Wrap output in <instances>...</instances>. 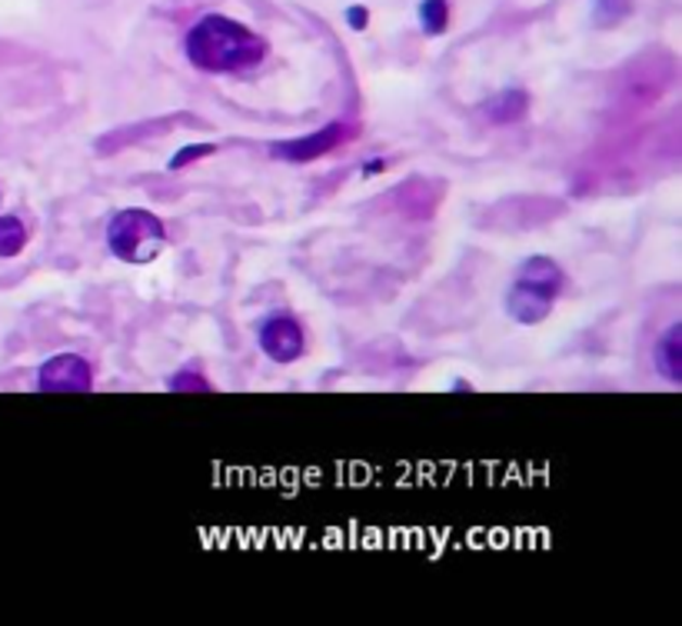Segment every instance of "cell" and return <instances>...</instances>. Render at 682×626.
I'll use <instances>...</instances> for the list:
<instances>
[{
    "instance_id": "obj_4",
    "label": "cell",
    "mask_w": 682,
    "mask_h": 626,
    "mask_svg": "<svg viewBox=\"0 0 682 626\" xmlns=\"http://www.w3.org/2000/svg\"><path fill=\"white\" fill-rule=\"evenodd\" d=\"M356 134H359L356 124L333 121V124H327V127H320V130H313V134H303V137L274 143V147H270V156H277V161H287V164H310V161H320V156L333 153L337 147L350 143Z\"/></svg>"
},
{
    "instance_id": "obj_2",
    "label": "cell",
    "mask_w": 682,
    "mask_h": 626,
    "mask_svg": "<svg viewBox=\"0 0 682 626\" xmlns=\"http://www.w3.org/2000/svg\"><path fill=\"white\" fill-rule=\"evenodd\" d=\"M563 290H566V271L556 264L553 256L533 253L519 264V271H516V277H513V284L503 297V306H506L513 324L536 327L553 313Z\"/></svg>"
},
{
    "instance_id": "obj_10",
    "label": "cell",
    "mask_w": 682,
    "mask_h": 626,
    "mask_svg": "<svg viewBox=\"0 0 682 626\" xmlns=\"http://www.w3.org/2000/svg\"><path fill=\"white\" fill-rule=\"evenodd\" d=\"M27 247V227L21 217L14 214H4L0 217V256H17L21 250Z\"/></svg>"
},
{
    "instance_id": "obj_7",
    "label": "cell",
    "mask_w": 682,
    "mask_h": 626,
    "mask_svg": "<svg viewBox=\"0 0 682 626\" xmlns=\"http://www.w3.org/2000/svg\"><path fill=\"white\" fill-rule=\"evenodd\" d=\"M480 114L487 124L493 127H509V124H519L522 117L530 114V93L522 87H506L493 97H487L480 103Z\"/></svg>"
},
{
    "instance_id": "obj_9",
    "label": "cell",
    "mask_w": 682,
    "mask_h": 626,
    "mask_svg": "<svg viewBox=\"0 0 682 626\" xmlns=\"http://www.w3.org/2000/svg\"><path fill=\"white\" fill-rule=\"evenodd\" d=\"M416 17H419V27H424L427 37H443L450 27V0H424Z\"/></svg>"
},
{
    "instance_id": "obj_14",
    "label": "cell",
    "mask_w": 682,
    "mask_h": 626,
    "mask_svg": "<svg viewBox=\"0 0 682 626\" xmlns=\"http://www.w3.org/2000/svg\"><path fill=\"white\" fill-rule=\"evenodd\" d=\"M346 24H350V30H366L370 27V11L366 8H359V4H353V8H346Z\"/></svg>"
},
{
    "instance_id": "obj_11",
    "label": "cell",
    "mask_w": 682,
    "mask_h": 626,
    "mask_svg": "<svg viewBox=\"0 0 682 626\" xmlns=\"http://www.w3.org/2000/svg\"><path fill=\"white\" fill-rule=\"evenodd\" d=\"M633 14V0H593V24L609 30Z\"/></svg>"
},
{
    "instance_id": "obj_8",
    "label": "cell",
    "mask_w": 682,
    "mask_h": 626,
    "mask_svg": "<svg viewBox=\"0 0 682 626\" xmlns=\"http://www.w3.org/2000/svg\"><path fill=\"white\" fill-rule=\"evenodd\" d=\"M653 363H656V374L666 384H672V387L682 384V324H669L659 334V340L653 347Z\"/></svg>"
},
{
    "instance_id": "obj_1",
    "label": "cell",
    "mask_w": 682,
    "mask_h": 626,
    "mask_svg": "<svg viewBox=\"0 0 682 626\" xmlns=\"http://www.w3.org/2000/svg\"><path fill=\"white\" fill-rule=\"evenodd\" d=\"M184 50L187 61L203 74H240L264 64L270 43L233 17L206 14L187 30Z\"/></svg>"
},
{
    "instance_id": "obj_15",
    "label": "cell",
    "mask_w": 682,
    "mask_h": 626,
    "mask_svg": "<svg viewBox=\"0 0 682 626\" xmlns=\"http://www.w3.org/2000/svg\"><path fill=\"white\" fill-rule=\"evenodd\" d=\"M387 167H390L387 156H370V161H363L359 174H363V177H377V174H383Z\"/></svg>"
},
{
    "instance_id": "obj_12",
    "label": "cell",
    "mask_w": 682,
    "mask_h": 626,
    "mask_svg": "<svg viewBox=\"0 0 682 626\" xmlns=\"http://www.w3.org/2000/svg\"><path fill=\"white\" fill-rule=\"evenodd\" d=\"M167 390H174V393H210L214 384H210V377L200 367H184V371L167 377Z\"/></svg>"
},
{
    "instance_id": "obj_5",
    "label": "cell",
    "mask_w": 682,
    "mask_h": 626,
    "mask_svg": "<svg viewBox=\"0 0 682 626\" xmlns=\"http://www.w3.org/2000/svg\"><path fill=\"white\" fill-rule=\"evenodd\" d=\"M40 393H87L93 390V367L80 353H54L37 371Z\"/></svg>"
},
{
    "instance_id": "obj_13",
    "label": "cell",
    "mask_w": 682,
    "mask_h": 626,
    "mask_svg": "<svg viewBox=\"0 0 682 626\" xmlns=\"http://www.w3.org/2000/svg\"><path fill=\"white\" fill-rule=\"evenodd\" d=\"M210 153H217L214 143H187V147H180V150L171 156V161H167V171H171V174H180V171H187L190 164L203 161V156H210Z\"/></svg>"
},
{
    "instance_id": "obj_6",
    "label": "cell",
    "mask_w": 682,
    "mask_h": 626,
    "mask_svg": "<svg viewBox=\"0 0 682 626\" xmlns=\"http://www.w3.org/2000/svg\"><path fill=\"white\" fill-rule=\"evenodd\" d=\"M256 343L274 363H296L306 353V334L303 324L290 313H270L256 327Z\"/></svg>"
},
{
    "instance_id": "obj_17",
    "label": "cell",
    "mask_w": 682,
    "mask_h": 626,
    "mask_svg": "<svg viewBox=\"0 0 682 626\" xmlns=\"http://www.w3.org/2000/svg\"><path fill=\"white\" fill-rule=\"evenodd\" d=\"M0 203H4V193H0Z\"/></svg>"
},
{
    "instance_id": "obj_16",
    "label": "cell",
    "mask_w": 682,
    "mask_h": 626,
    "mask_svg": "<svg viewBox=\"0 0 682 626\" xmlns=\"http://www.w3.org/2000/svg\"><path fill=\"white\" fill-rule=\"evenodd\" d=\"M450 390H453V393H473V390H477V387H473V384H469V380H466V377H456V380H453V387H450Z\"/></svg>"
},
{
    "instance_id": "obj_3",
    "label": "cell",
    "mask_w": 682,
    "mask_h": 626,
    "mask_svg": "<svg viewBox=\"0 0 682 626\" xmlns=\"http://www.w3.org/2000/svg\"><path fill=\"white\" fill-rule=\"evenodd\" d=\"M167 247V227L164 221L143 211V206H127L114 214L108 224V250L124 260V264H150Z\"/></svg>"
}]
</instances>
